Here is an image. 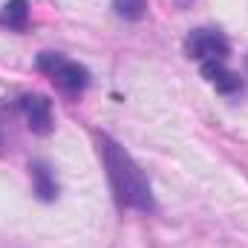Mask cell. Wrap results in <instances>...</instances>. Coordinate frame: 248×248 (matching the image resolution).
<instances>
[{
	"label": "cell",
	"mask_w": 248,
	"mask_h": 248,
	"mask_svg": "<svg viewBox=\"0 0 248 248\" xmlns=\"http://www.w3.org/2000/svg\"><path fill=\"white\" fill-rule=\"evenodd\" d=\"M98 150H101L104 170H107V179H110V187H113V196H116L119 208L141 211V214L156 211L153 187L147 182L144 170L139 168V162L107 133L98 136Z\"/></svg>",
	"instance_id": "cell-1"
},
{
	"label": "cell",
	"mask_w": 248,
	"mask_h": 248,
	"mask_svg": "<svg viewBox=\"0 0 248 248\" xmlns=\"http://www.w3.org/2000/svg\"><path fill=\"white\" fill-rule=\"evenodd\" d=\"M185 55L190 61L199 63L202 78L222 95H234L243 90V78L228 69V58H231V44L219 29H190L185 38Z\"/></svg>",
	"instance_id": "cell-2"
},
{
	"label": "cell",
	"mask_w": 248,
	"mask_h": 248,
	"mask_svg": "<svg viewBox=\"0 0 248 248\" xmlns=\"http://www.w3.org/2000/svg\"><path fill=\"white\" fill-rule=\"evenodd\" d=\"M38 69L69 98H78L90 87V69L84 63L61 55V52H41L38 55Z\"/></svg>",
	"instance_id": "cell-3"
},
{
	"label": "cell",
	"mask_w": 248,
	"mask_h": 248,
	"mask_svg": "<svg viewBox=\"0 0 248 248\" xmlns=\"http://www.w3.org/2000/svg\"><path fill=\"white\" fill-rule=\"evenodd\" d=\"M17 110L23 113V119H26V124H29L32 133H38V136L52 133L55 119H52V101H49L46 95H41V93H26V95L17 98Z\"/></svg>",
	"instance_id": "cell-4"
},
{
	"label": "cell",
	"mask_w": 248,
	"mask_h": 248,
	"mask_svg": "<svg viewBox=\"0 0 248 248\" xmlns=\"http://www.w3.org/2000/svg\"><path fill=\"white\" fill-rule=\"evenodd\" d=\"M29 176H32V190L41 202H52L58 196V182L52 176V170L44 162H32L29 165Z\"/></svg>",
	"instance_id": "cell-5"
},
{
	"label": "cell",
	"mask_w": 248,
	"mask_h": 248,
	"mask_svg": "<svg viewBox=\"0 0 248 248\" xmlns=\"http://www.w3.org/2000/svg\"><path fill=\"white\" fill-rule=\"evenodd\" d=\"M29 23V0H9L0 6V26L12 32H23Z\"/></svg>",
	"instance_id": "cell-6"
},
{
	"label": "cell",
	"mask_w": 248,
	"mask_h": 248,
	"mask_svg": "<svg viewBox=\"0 0 248 248\" xmlns=\"http://www.w3.org/2000/svg\"><path fill=\"white\" fill-rule=\"evenodd\" d=\"M113 9L122 20H141L147 15V0H113Z\"/></svg>",
	"instance_id": "cell-7"
},
{
	"label": "cell",
	"mask_w": 248,
	"mask_h": 248,
	"mask_svg": "<svg viewBox=\"0 0 248 248\" xmlns=\"http://www.w3.org/2000/svg\"><path fill=\"white\" fill-rule=\"evenodd\" d=\"M0 147H3V107H0Z\"/></svg>",
	"instance_id": "cell-8"
},
{
	"label": "cell",
	"mask_w": 248,
	"mask_h": 248,
	"mask_svg": "<svg viewBox=\"0 0 248 248\" xmlns=\"http://www.w3.org/2000/svg\"><path fill=\"white\" fill-rule=\"evenodd\" d=\"M246 78H248V55H246Z\"/></svg>",
	"instance_id": "cell-9"
}]
</instances>
